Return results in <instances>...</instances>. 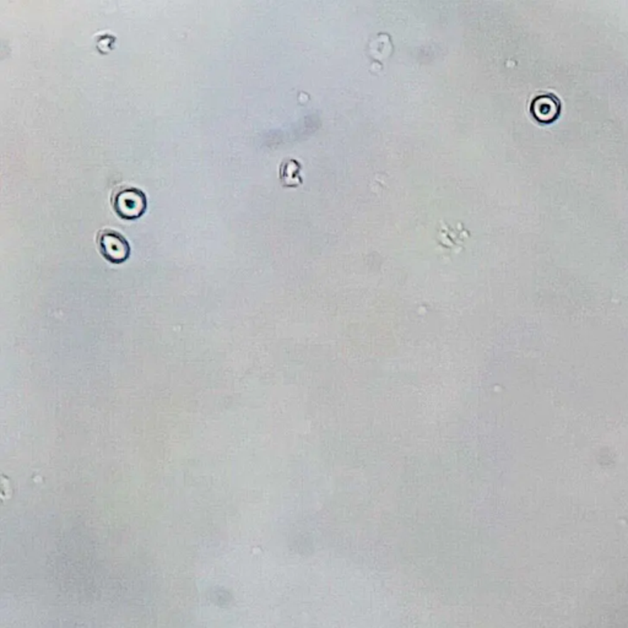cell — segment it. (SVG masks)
<instances>
[{"label":"cell","mask_w":628,"mask_h":628,"mask_svg":"<svg viewBox=\"0 0 628 628\" xmlns=\"http://www.w3.org/2000/svg\"><path fill=\"white\" fill-rule=\"evenodd\" d=\"M110 202L115 214L123 220H137L147 212V194L137 187L117 189Z\"/></svg>","instance_id":"1"},{"label":"cell","mask_w":628,"mask_h":628,"mask_svg":"<svg viewBox=\"0 0 628 628\" xmlns=\"http://www.w3.org/2000/svg\"><path fill=\"white\" fill-rule=\"evenodd\" d=\"M96 242L102 257L113 264L124 263L130 256L128 239L115 229H101L97 234Z\"/></svg>","instance_id":"2"}]
</instances>
